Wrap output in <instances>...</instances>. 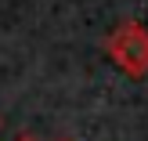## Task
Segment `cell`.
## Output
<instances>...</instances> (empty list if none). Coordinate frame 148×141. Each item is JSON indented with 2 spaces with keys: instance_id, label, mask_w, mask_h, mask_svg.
<instances>
[{
  "instance_id": "1",
  "label": "cell",
  "mask_w": 148,
  "mask_h": 141,
  "mask_svg": "<svg viewBox=\"0 0 148 141\" xmlns=\"http://www.w3.org/2000/svg\"><path fill=\"white\" fill-rule=\"evenodd\" d=\"M101 47L116 62V69L127 72L130 80H145L148 76V29L141 22H119L105 36Z\"/></svg>"
},
{
  "instance_id": "2",
  "label": "cell",
  "mask_w": 148,
  "mask_h": 141,
  "mask_svg": "<svg viewBox=\"0 0 148 141\" xmlns=\"http://www.w3.org/2000/svg\"><path fill=\"white\" fill-rule=\"evenodd\" d=\"M54 141H76V138H54Z\"/></svg>"
},
{
  "instance_id": "3",
  "label": "cell",
  "mask_w": 148,
  "mask_h": 141,
  "mask_svg": "<svg viewBox=\"0 0 148 141\" xmlns=\"http://www.w3.org/2000/svg\"><path fill=\"white\" fill-rule=\"evenodd\" d=\"M18 141H33V138H18Z\"/></svg>"
}]
</instances>
